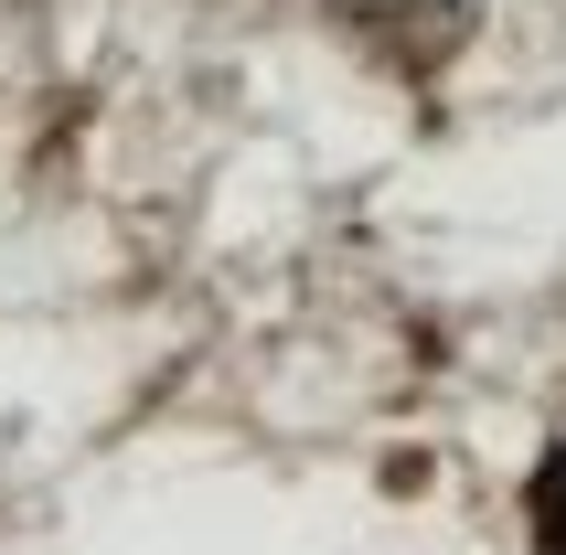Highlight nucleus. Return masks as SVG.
Returning a JSON list of instances; mask_svg holds the SVG:
<instances>
[{
  "instance_id": "1",
  "label": "nucleus",
  "mask_w": 566,
  "mask_h": 555,
  "mask_svg": "<svg viewBox=\"0 0 566 555\" xmlns=\"http://www.w3.org/2000/svg\"><path fill=\"white\" fill-rule=\"evenodd\" d=\"M524 513H535V555H566V449L535 460V502Z\"/></svg>"
}]
</instances>
